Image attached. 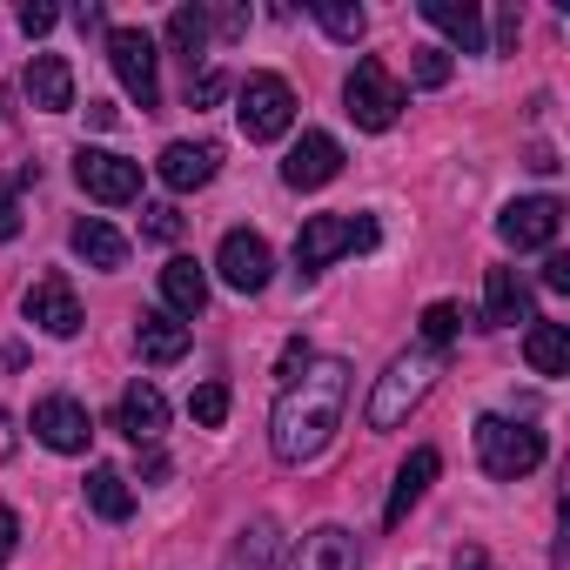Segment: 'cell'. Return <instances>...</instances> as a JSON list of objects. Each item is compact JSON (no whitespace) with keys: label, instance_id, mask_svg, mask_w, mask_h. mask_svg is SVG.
I'll return each mask as SVG.
<instances>
[{"label":"cell","instance_id":"74e56055","mask_svg":"<svg viewBox=\"0 0 570 570\" xmlns=\"http://www.w3.org/2000/svg\"><path fill=\"white\" fill-rule=\"evenodd\" d=\"M543 282L563 296V289H570V255H550V262H543Z\"/></svg>","mask_w":570,"mask_h":570},{"label":"cell","instance_id":"ffe728a7","mask_svg":"<svg viewBox=\"0 0 570 570\" xmlns=\"http://www.w3.org/2000/svg\"><path fill=\"white\" fill-rule=\"evenodd\" d=\"M436 470H443V456L423 443V450H410V463L396 470V490H390V503H383V523H403L416 503H423V490L436 483Z\"/></svg>","mask_w":570,"mask_h":570},{"label":"cell","instance_id":"d6986e66","mask_svg":"<svg viewBox=\"0 0 570 570\" xmlns=\"http://www.w3.org/2000/svg\"><path fill=\"white\" fill-rule=\"evenodd\" d=\"M135 350H141V363L168 370V363H181V356H188V323H175L168 309H148V316L135 323Z\"/></svg>","mask_w":570,"mask_h":570},{"label":"cell","instance_id":"5b68a950","mask_svg":"<svg viewBox=\"0 0 570 570\" xmlns=\"http://www.w3.org/2000/svg\"><path fill=\"white\" fill-rule=\"evenodd\" d=\"M343 101H350V121H356V128L383 135V128H396V115H403V81L390 75V61L363 55V61L350 68V81H343Z\"/></svg>","mask_w":570,"mask_h":570},{"label":"cell","instance_id":"f35d334b","mask_svg":"<svg viewBox=\"0 0 570 570\" xmlns=\"http://www.w3.org/2000/svg\"><path fill=\"white\" fill-rule=\"evenodd\" d=\"M21 235V208H14V195H0V242H14Z\"/></svg>","mask_w":570,"mask_h":570},{"label":"cell","instance_id":"9a60e30c","mask_svg":"<svg viewBox=\"0 0 570 570\" xmlns=\"http://www.w3.org/2000/svg\"><path fill=\"white\" fill-rule=\"evenodd\" d=\"M282 570H363V557H356V537L343 523H316L289 550V563H282Z\"/></svg>","mask_w":570,"mask_h":570},{"label":"cell","instance_id":"4dcf8cb0","mask_svg":"<svg viewBox=\"0 0 570 570\" xmlns=\"http://www.w3.org/2000/svg\"><path fill=\"white\" fill-rule=\"evenodd\" d=\"M456 303H430L423 309V350H450V336H456Z\"/></svg>","mask_w":570,"mask_h":570},{"label":"cell","instance_id":"d6a6232c","mask_svg":"<svg viewBox=\"0 0 570 570\" xmlns=\"http://www.w3.org/2000/svg\"><path fill=\"white\" fill-rule=\"evenodd\" d=\"M228 95V81L222 75H188V108H215Z\"/></svg>","mask_w":570,"mask_h":570},{"label":"cell","instance_id":"44dd1931","mask_svg":"<svg viewBox=\"0 0 570 570\" xmlns=\"http://www.w3.org/2000/svg\"><path fill=\"white\" fill-rule=\"evenodd\" d=\"M28 101H35L41 115H68V108H75V68H68L61 55H35V68H28Z\"/></svg>","mask_w":570,"mask_h":570},{"label":"cell","instance_id":"484cf974","mask_svg":"<svg viewBox=\"0 0 570 570\" xmlns=\"http://www.w3.org/2000/svg\"><path fill=\"white\" fill-rule=\"evenodd\" d=\"M168 48L188 61V75H195V61H202V48H208V8H175L168 14Z\"/></svg>","mask_w":570,"mask_h":570},{"label":"cell","instance_id":"8d00e7d4","mask_svg":"<svg viewBox=\"0 0 570 570\" xmlns=\"http://www.w3.org/2000/svg\"><path fill=\"white\" fill-rule=\"evenodd\" d=\"M517 35H523V21H517V8H503V21H497V48L517 55Z\"/></svg>","mask_w":570,"mask_h":570},{"label":"cell","instance_id":"5bb4252c","mask_svg":"<svg viewBox=\"0 0 570 570\" xmlns=\"http://www.w3.org/2000/svg\"><path fill=\"white\" fill-rule=\"evenodd\" d=\"M115 430H121L128 443H155V436L168 430V396H161L148 376H135V383L121 390V403H115Z\"/></svg>","mask_w":570,"mask_h":570},{"label":"cell","instance_id":"1f68e13d","mask_svg":"<svg viewBox=\"0 0 570 570\" xmlns=\"http://www.w3.org/2000/svg\"><path fill=\"white\" fill-rule=\"evenodd\" d=\"M141 235H148V242H175V235H181V208H175V202H148V208H141Z\"/></svg>","mask_w":570,"mask_h":570},{"label":"cell","instance_id":"7c38bea8","mask_svg":"<svg viewBox=\"0 0 570 570\" xmlns=\"http://www.w3.org/2000/svg\"><path fill=\"white\" fill-rule=\"evenodd\" d=\"M557 228H563V202H557V195H523V202H510V208L497 215V235H503L510 248H550Z\"/></svg>","mask_w":570,"mask_h":570},{"label":"cell","instance_id":"52a82bcc","mask_svg":"<svg viewBox=\"0 0 570 570\" xmlns=\"http://www.w3.org/2000/svg\"><path fill=\"white\" fill-rule=\"evenodd\" d=\"M161 55H155V41H148V28H115L108 35V68H115V81L128 88V101L148 115V108H161V68H155Z\"/></svg>","mask_w":570,"mask_h":570},{"label":"cell","instance_id":"836d02e7","mask_svg":"<svg viewBox=\"0 0 570 570\" xmlns=\"http://www.w3.org/2000/svg\"><path fill=\"white\" fill-rule=\"evenodd\" d=\"M208 35L235 41V35H248V14H242V8H215V14H208Z\"/></svg>","mask_w":570,"mask_h":570},{"label":"cell","instance_id":"cb8c5ba5","mask_svg":"<svg viewBox=\"0 0 570 570\" xmlns=\"http://www.w3.org/2000/svg\"><path fill=\"white\" fill-rule=\"evenodd\" d=\"M88 510L108 517V523H128V517H135V490H128V476H121L115 463H95V470H88Z\"/></svg>","mask_w":570,"mask_h":570},{"label":"cell","instance_id":"9c48e42d","mask_svg":"<svg viewBox=\"0 0 570 570\" xmlns=\"http://www.w3.org/2000/svg\"><path fill=\"white\" fill-rule=\"evenodd\" d=\"M21 316H28L41 336H55V343L81 336V303H75V282H68V275H35V289L21 296Z\"/></svg>","mask_w":570,"mask_h":570},{"label":"cell","instance_id":"60d3db41","mask_svg":"<svg viewBox=\"0 0 570 570\" xmlns=\"http://www.w3.org/2000/svg\"><path fill=\"white\" fill-rule=\"evenodd\" d=\"M8 456H14V416L0 410V463H8Z\"/></svg>","mask_w":570,"mask_h":570},{"label":"cell","instance_id":"30bf717a","mask_svg":"<svg viewBox=\"0 0 570 570\" xmlns=\"http://www.w3.org/2000/svg\"><path fill=\"white\" fill-rule=\"evenodd\" d=\"M75 181H81L95 202H108V208H128V202L141 195V168H135L128 155H115V148H81V155H75Z\"/></svg>","mask_w":570,"mask_h":570},{"label":"cell","instance_id":"3957f363","mask_svg":"<svg viewBox=\"0 0 570 570\" xmlns=\"http://www.w3.org/2000/svg\"><path fill=\"white\" fill-rule=\"evenodd\" d=\"M356 248H376V215H309L296 228V268L303 275H323L336 255H356Z\"/></svg>","mask_w":570,"mask_h":570},{"label":"cell","instance_id":"4fadbf2b","mask_svg":"<svg viewBox=\"0 0 570 570\" xmlns=\"http://www.w3.org/2000/svg\"><path fill=\"white\" fill-rule=\"evenodd\" d=\"M336 175H343V141L323 135V128H309L289 148V161H282V181H289V188H330Z\"/></svg>","mask_w":570,"mask_h":570},{"label":"cell","instance_id":"b9f144b4","mask_svg":"<svg viewBox=\"0 0 570 570\" xmlns=\"http://www.w3.org/2000/svg\"><path fill=\"white\" fill-rule=\"evenodd\" d=\"M456 570H483V557H476V550H463V557H456Z\"/></svg>","mask_w":570,"mask_h":570},{"label":"cell","instance_id":"8fae6325","mask_svg":"<svg viewBox=\"0 0 570 570\" xmlns=\"http://www.w3.org/2000/svg\"><path fill=\"white\" fill-rule=\"evenodd\" d=\"M35 436H41L55 456H81V450L95 443V416H88V403H75V396H41V403H35Z\"/></svg>","mask_w":570,"mask_h":570},{"label":"cell","instance_id":"f1b7e54d","mask_svg":"<svg viewBox=\"0 0 570 570\" xmlns=\"http://www.w3.org/2000/svg\"><path fill=\"white\" fill-rule=\"evenodd\" d=\"M188 416H195L202 430H222V423H228V383H195Z\"/></svg>","mask_w":570,"mask_h":570},{"label":"cell","instance_id":"7402d4cb","mask_svg":"<svg viewBox=\"0 0 570 570\" xmlns=\"http://www.w3.org/2000/svg\"><path fill=\"white\" fill-rule=\"evenodd\" d=\"M68 248H75L88 268H121V262H128V242H121L101 215H81V222L68 228Z\"/></svg>","mask_w":570,"mask_h":570},{"label":"cell","instance_id":"ac0fdd59","mask_svg":"<svg viewBox=\"0 0 570 570\" xmlns=\"http://www.w3.org/2000/svg\"><path fill=\"white\" fill-rule=\"evenodd\" d=\"M161 303H168L175 323H195V316L208 309V275H202L195 255H175V262L161 268Z\"/></svg>","mask_w":570,"mask_h":570},{"label":"cell","instance_id":"ba28073f","mask_svg":"<svg viewBox=\"0 0 570 570\" xmlns=\"http://www.w3.org/2000/svg\"><path fill=\"white\" fill-rule=\"evenodd\" d=\"M215 268H222V282L235 296H262L268 275H275V255H268V242L255 228H228L222 248H215Z\"/></svg>","mask_w":570,"mask_h":570},{"label":"cell","instance_id":"d4e9b609","mask_svg":"<svg viewBox=\"0 0 570 570\" xmlns=\"http://www.w3.org/2000/svg\"><path fill=\"white\" fill-rule=\"evenodd\" d=\"M523 356H530L537 376H563V370H570V330H563V323H530Z\"/></svg>","mask_w":570,"mask_h":570},{"label":"cell","instance_id":"ab89813d","mask_svg":"<svg viewBox=\"0 0 570 570\" xmlns=\"http://www.w3.org/2000/svg\"><path fill=\"white\" fill-rule=\"evenodd\" d=\"M75 21H81V35H88V28H101V21H108V14H101V8H95V0H81V8H75Z\"/></svg>","mask_w":570,"mask_h":570},{"label":"cell","instance_id":"6da1fadb","mask_svg":"<svg viewBox=\"0 0 570 570\" xmlns=\"http://www.w3.org/2000/svg\"><path fill=\"white\" fill-rule=\"evenodd\" d=\"M350 410V363L343 356H309L289 383H282L275 410H268V450L275 463H309L330 450V436L343 430Z\"/></svg>","mask_w":570,"mask_h":570},{"label":"cell","instance_id":"2e32d148","mask_svg":"<svg viewBox=\"0 0 570 570\" xmlns=\"http://www.w3.org/2000/svg\"><path fill=\"white\" fill-rule=\"evenodd\" d=\"M155 168H161V181H168L175 195H195V188H208V181H215L222 148H215V141H168Z\"/></svg>","mask_w":570,"mask_h":570},{"label":"cell","instance_id":"7a4b0ae2","mask_svg":"<svg viewBox=\"0 0 570 570\" xmlns=\"http://www.w3.org/2000/svg\"><path fill=\"white\" fill-rule=\"evenodd\" d=\"M436 376H443V356L436 350H403V356H390V370L376 376V390H370V430H396V423H410V410L436 390Z\"/></svg>","mask_w":570,"mask_h":570},{"label":"cell","instance_id":"277c9868","mask_svg":"<svg viewBox=\"0 0 570 570\" xmlns=\"http://www.w3.org/2000/svg\"><path fill=\"white\" fill-rule=\"evenodd\" d=\"M476 463L497 483H517V476H530L543 463V430L510 423V416H476Z\"/></svg>","mask_w":570,"mask_h":570},{"label":"cell","instance_id":"4316f807","mask_svg":"<svg viewBox=\"0 0 570 570\" xmlns=\"http://www.w3.org/2000/svg\"><path fill=\"white\" fill-rule=\"evenodd\" d=\"M309 14H316V28H323L330 41H343V48H356V41H363V28H370V14H363V8H350V0H316Z\"/></svg>","mask_w":570,"mask_h":570},{"label":"cell","instance_id":"d590c367","mask_svg":"<svg viewBox=\"0 0 570 570\" xmlns=\"http://www.w3.org/2000/svg\"><path fill=\"white\" fill-rule=\"evenodd\" d=\"M14 550H21V517H14L8 503H0V563H8Z\"/></svg>","mask_w":570,"mask_h":570},{"label":"cell","instance_id":"e575fe53","mask_svg":"<svg viewBox=\"0 0 570 570\" xmlns=\"http://www.w3.org/2000/svg\"><path fill=\"white\" fill-rule=\"evenodd\" d=\"M55 21H61V14L48 8V0H28V8H21V35H48Z\"/></svg>","mask_w":570,"mask_h":570},{"label":"cell","instance_id":"8992f818","mask_svg":"<svg viewBox=\"0 0 570 570\" xmlns=\"http://www.w3.org/2000/svg\"><path fill=\"white\" fill-rule=\"evenodd\" d=\"M235 121H242L248 141H282V135H289V121H296L289 81H282V75H248L235 88Z\"/></svg>","mask_w":570,"mask_h":570},{"label":"cell","instance_id":"e0dca14e","mask_svg":"<svg viewBox=\"0 0 570 570\" xmlns=\"http://www.w3.org/2000/svg\"><path fill=\"white\" fill-rule=\"evenodd\" d=\"M530 323V282L517 268H490L483 275V330H517Z\"/></svg>","mask_w":570,"mask_h":570},{"label":"cell","instance_id":"f546056e","mask_svg":"<svg viewBox=\"0 0 570 570\" xmlns=\"http://www.w3.org/2000/svg\"><path fill=\"white\" fill-rule=\"evenodd\" d=\"M410 81L416 88H443L450 81V48H410Z\"/></svg>","mask_w":570,"mask_h":570},{"label":"cell","instance_id":"603a6c76","mask_svg":"<svg viewBox=\"0 0 570 570\" xmlns=\"http://www.w3.org/2000/svg\"><path fill=\"white\" fill-rule=\"evenodd\" d=\"M423 21L443 28L463 55H483V14L470 8V0H423Z\"/></svg>","mask_w":570,"mask_h":570},{"label":"cell","instance_id":"83f0119b","mask_svg":"<svg viewBox=\"0 0 570 570\" xmlns=\"http://www.w3.org/2000/svg\"><path fill=\"white\" fill-rule=\"evenodd\" d=\"M275 557V523L268 517H255L242 537H235V550H228V570H262Z\"/></svg>","mask_w":570,"mask_h":570}]
</instances>
